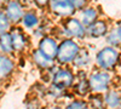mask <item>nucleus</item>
Here are the masks:
<instances>
[{
    "label": "nucleus",
    "instance_id": "f3484780",
    "mask_svg": "<svg viewBox=\"0 0 121 109\" xmlns=\"http://www.w3.org/2000/svg\"><path fill=\"white\" fill-rule=\"evenodd\" d=\"M90 90H91V88H90V84H88V80L86 78L80 79V80L78 81V84L75 85V91L80 96H85Z\"/></svg>",
    "mask_w": 121,
    "mask_h": 109
},
{
    "label": "nucleus",
    "instance_id": "6e6552de",
    "mask_svg": "<svg viewBox=\"0 0 121 109\" xmlns=\"http://www.w3.org/2000/svg\"><path fill=\"white\" fill-rule=\"evenodd\" d=\"M5 13L9 18L10 23H18L24 16V11H23V6L19 4L18 1H10L6 4L5 7Z\"/></svg>",
    "mask_w": 121,
    "mask_h": 109
},
{
    "label": "nucleus",
    "instance_id": "aec40b11",
    "mask_svg": "<svg viewBox=\"0 0 121 109\" xmlns=\"http://www.w3.org/2000/svg\"><path fill=\"white\" fill-rule=\"evenodd\" d=\"M10 28V21L5 13V11L0 10V34L6 33V31Z\"/></svg>",
    "mask_w": 121,
    "mask_h": 109
},
{
    "label": "nucleus",
    "instance_id": "4be33fe9",
    "mask_svg": "<svg viewBox=\"0 0 121 109\" xmlns=\"http://www.w3.org/2000/svg\"><path fill=\"white\" fill-rule=\"evenodd\" d=\"M92 107L96 108V109H103V104H104V100H102L100 96H96V97H92Z\"/></svg>",
    "mask_w": 121,
    "mask_h": 109
},
{
    "label": "nucleus",
    "instance_id": "39448f33",
    "mask_svg": "<svg viewBox=\"0 0 121 109\" xmlns=\"http://www.w3.org/2000/svg\"><path fill=\"white\" fill-rule=\"evenodd\" d=\"M64 33L68 36H73L78 39H82L86 34V28L76 18H67L64 22Z\"/></svg>",
    "mask_w": 121,
    "mask_h": 109
},
{
    "label": "nucleus",
    "instance_id": "9b49d317",
    "mask_svg": "<svg viewBox=\"0 0 121 109\" xmlns=\"http://www.w3.org/2000/svg\"><path fill=\"white\" fill-rule=\"evenodd\" d=\"M33 59H34V62L36 63V65L39 68L46 69V70H48V69H53V59L47 58L39 50H35L33 52Z\"/></svg>",
    "mask_w": 121,
    "mask_h": 109
},
{
    "label": "nucleus",
    "instance_id": "4468645a",
    "mask_svg": "<svg viewBox=\"0 0 121 109\" xmlns=\"http://www.w3.org/2000/svg\"><path fill=\"white\" fill-rule=\"evenodd\" d=\"M0 48L4 53H11L15 51L11 33L6 32L4 34H0Z\"/></svg>",
    "mask_w": 121,
    "mask_h": 109
},
{
    "label": "nucleus",
    "instance_id": "5701e85b",
    "mask_svg": "<svg viewBox=\"0 0 121 109\" xmlns=\"http://www.w3.org/2000/svg\"><path fill=\"white\" fill-rule=\"evenodd\" d=\"M75 10H84V7L86 6V1H73Z\"/></svg>",
    "mask_w": 121,
    "mask_h": 109
},
{
    "label": "nucleus",
    "instance_id": "1a4fd4ad",
    "mask_svg": "<svg viewBox=\"0 0 121 109\" xmlns=\"http://www.w3.org/2000/svg\"><path fill=\"white\" fill-rule=\"evenodd\" d=\"M15 69V63L9 56L0 55V80L9 78Z\"/></svg>",
    "mask_w": 121,
    "mask_h": 109
},
{
    "label": "nucleus",
    "instance_id": "393cba45",
    "mask_svg": "<svg viewBox=\"0 0 121 109\" xmlns=\"http://www.w3.org/2000/svg\"><path fill=\"white\" fill-rule=\"evenodd\" d=\"M51 109H62V108H59V107H53V108H51Z\"/></svg>",
    "mask_w": 121,
    "mask_h": 109
},
{
    "label": "nucleus",
    "instance_id": "6ab92c4d",
    "mask_svg": "<svg viewBox=\"0 0 121 109\" xmlns=\"http://www.w3.org/2000/svg\"><path fill=\"white\" fill-rule=\"evenodd\" d=\"M107 41L112 45V46H119L121 44V38H120V34L117 32V29H115V31L110 32L107 36Z\"/></svg>",
    "mask_w": 121,
    "mask_h": 109
},
{
    "label": "nucleus",
    "instance_id": "2eb2a0df",
    "mask_svg": "<svg viewBox=\"0 0 121 109\" xmlns=\"http://www.w3.org/2000/svg\"><path fill=\"white\" fill-rule=\"evenodd\" d=\"M104 103L112 109H116L121 107V96L116 91H109L104 97Z\"/></svg>",
    "mask_w": 121,
    "mask_h": 109
},
{
    "label": "nucleus",
    "instance_id": "20e7f679",
    "mask_svg": "<svg viewBox=\"0 0 121 109\" xmlns=\"http://www.w3.org/2000/svg\"><path fill=\"white\" fill-rule=\"evenodd\" d=\"M73 83H74V74L69 69H58L52 76V85L62 88V90L70 87Z\"/></svg>",
    "mask_w": 121,
    "mask_h": 109
},
{
    "label": "nucleus",
    "instance_id": "dca6fc26",
    "mask_svg": "<svg viewBox=\"0 0 121 109\" xmlns=\"http://www.w3.org/2000/svg\"><path fill=\"white\" fill-rule=\"evenodd\" d=\"M22 22H23L24 27H27V28H33V27H35V26L39 23V17H38V15H36L35 12L29 11V12L24 13V16H23V18H22Z\"/></svg>",
    "mask_w": 121,
    "mask_h": 109
},
{
    "label": "nucleus",
    "instance_id": "ddd939ff",
    "mask_svg": "<svg viewBox=\"0 0 121 109\" xmlns=\"http://www.w3.org/2000/svg\"><path fill=\"white\" fill-rule=\"evenodd\" d=\"M11 36H12V41H13V48L16 51H22L27 41H26V36L24 34L21 32V29H13L11 32Z\"/></svg>",
    "mask_w": 121,
    "mask_h": 109
},
{
    "label": "nucleus",
    "instance_id": "f257e3e1",
    "mask_svg": "<svg viewBox=\"0 0 121 109\" xmlns=\"http://www.w3.org/2000/svg\"><path fill=\"white\" fill-rule=\"evenodd\" d=\"M80 50L81 48L78 45V43H75L74 40H70V39H65L58 45V51L56 56L57 62L60 64L74 62V59L80 52Z\"/></svg>",
    "mask_w": 121,
    "mask_h": 109
},
{
    "label": "nucleus",
    "instance_id": "0eeeda50",
    "mask_svg": "<svg viewBox=\"0 0 121 109\" xmlns=\"http://www.w3.org/2000/svg\"><path fill=\"white\" fill-rule=\"evenodd\" d=\"M38 50L43 55H45L47 58L53 59L57 56L58 45H57L55 39L50 38V36H44L41 40H40V43H39V48Z\"/></svg>",
    "mask_w": 121,
    "mask_h": 109
},
{
    "label": "nucleus",
    "instance_id": "f03ea898",
    "mask_svg": "<svg viewBox=\"0 0 121 109\" xmlns=\"http://www.w3.org/2000/svg\"><path fill=\"white\" fill-rule=\"evenodd\" d=\"M119 52L116 48L112 47V46H108V47H104L102 48L96 56V62L97 64L102 68V69H105V70H110L113 69L117 61H119Z\"/></svg>",
    "mask_w": 121,
    "mask_h": 109
},
{
    "label": "nucleus",
    "instance_id": "9d476101",
    "mask_svg": "<svg viewBox=\"0 0 121 109\" xmlns=\"http://www.w3.org/2000/svg\"><path fill=\"white\" fill-rule=\"evenodd\" d=\"M108 32V24L105 21H96L93 24L86 28V33L92 38H99L107 34Z\"/></svg>",
    "mask_w": 121,
    "mask_h": 109
},
{
    "label": "nucleus",
    "instance_id": "b1692460",
    "mask_svg": "<svg viewBox=\"0 0 121 109\" xmlns=\"http://www.w3.org/2000/svg\"><path fill=\"white\" fill-rule=\"evenodd\" d=\"M117 32H119L120 38H121V22H120V23H119V26H117Z\"/></svg>",
    "mask_w": 121,
    "mask_h": 109
},
{
    "label": "nucleus",
    "instance_id": "f8f14e48",
    "mask_svg": "<svg viewBox=\"0 0 121 109\" xmlns=\"http://www.w3.org/2000/svg\"><path fill=\"white\" fill-rule=\"evenodd\" d=\"M97 10L93 7H85L84 11L81 12V23L85 27H90L97 21Z\"/></svg>",
    "mask_w": 121,
    "mask_h": 109
},
{
    "label": "nucleus",
    "instance_id": "423d86ee",
    "mask_svg": "<svg viewBox=\"0 0 121 109\" xmlns=\"http://www.w3.org/2000/svg\"><path fill=\"white\" fill-rule=\"evenodd\" d=\"M50 7H51L52 12L55 15L62 16V17H70L76 11L73 1H67V0H62V1H51L50 3Z\"/></svg>",
    "mask_w": 121,
    "mask_h": 109
},
{
    "label": "nucleus",
    "instance_id": "7ed1b4c3",
    "mask_svg": "<svg viewBox=\"0 0 121 109\" xmlns=\"http://www.w3.org/2000/svg\"><path fill=\"white\" fill-rule=\"evenodd\" d=\"M90 88L95 92L105 91L110 84V75L107 72H96L88 79Z\"/></svg>",
    "mask_w": 121,
    "mask_h": 109
},
{
    "label": "nucleus",
    "instance_id": "a211bd4d",
    "mask_svg": "<svg viewBox=\"0 0 121 109\" xmlns=\"http://www.w3.org/2000/svg\"><path fill=\"white\" fill-rule=\"evenodd\" d=\"M88 62H90V56H88L87 51L80 50V52L78 53V56L74 59V64L76 67H85Z\"/></svg>",
    "mask_w": 121,
    "mask_h": 109
},
{
    "label": "nucleus",
    "instance_id": "412c9836",
    "mask_svg": "<svg viewBox=\"0 0 121 109\" xmlns=\"http://www.w3.org/2000/svg\"><path fill=\"white\" fill-rule=\"evenodd\" d=\"M65 109H88V104L85 101H73L72 103H69Z\"/></svg>",
    "mask_w": 121,
    "mask_h": 109
}]
</instances>
